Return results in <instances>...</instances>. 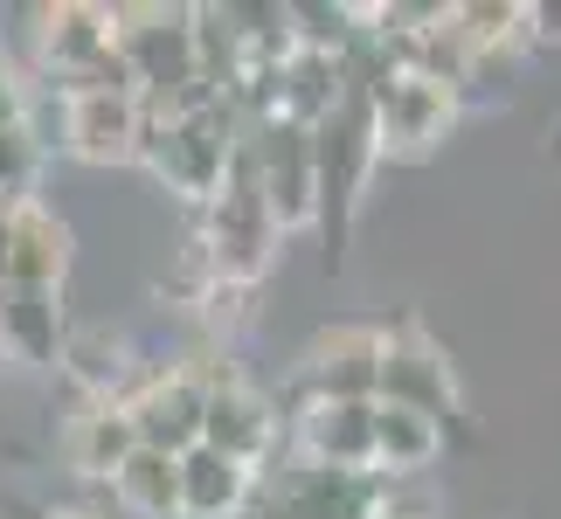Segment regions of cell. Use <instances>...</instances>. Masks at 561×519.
I'll use <instances>...</instances> for the list:
<instances>
[{"label": "cell", "mask_w": 561, "mask_h": 519, "mask_svg": "<svg viewBox=\"0 0 561 519\" xmlns=\"http://www.w3.org/2000/svg\"><path fill=\"white\" fill-rule=\"evenodd\" d=\"M125 416H133V437L146 450H167V458H181V450L202 443V388H194L181 367H160V374H146L139 388H125Z\"/></svg>", "instance_id": "cell-11"}, {"label": "cell", "mask_w": 561, "mask_h": 519, "mask_svg": "<svg viewBox=\"0 0 561 519\" xmlns=\"http://www.w3.org/2000/svg\"><path fill=\"white\" fill-rule=\"evenodd\" d=\"M146 104V97H139ZM250 125L236 118V104H208V112H194V118H153L146 112V139H139V160L153 166V181H167L181 194V201H208L215 187H222V173H229V153H236V139H243Z\"/></svg>", "instance_id": "cell-3"}, {"label": "cell", "mask_w": 561, "mask_h": 519, "mask_svg": "<svg viewBox=\"0 0 561 519\" xmlns=\"http://www.w3.org/2000/svg\"><path fill=\"white\" fill-rule=\"evenodd\" d=\"M208 222H202V264L215 277V291H250L256 277L277 264V222L256 194V160H250V132L236 139L222 187L208 194Z\"/></svg>", "instance_id": "cell-2"}, {"label": "cell", "mask_w": 561, "mask_h": 519, "mask_svg": "<svg viewBox=\"0 0 561 519\" xmlns=\"http://www.w3.org/2000/svg\"><path fill=\"white\" fill-rule=\"evenodd\" d=\"M375 388H381V326H327L298 360V408L375 402Z\"/></svg>", "instance_id": "cell-8"}, {"label": "cell", "mask_w": 561, "mask_h": 519, "mask_svg": "<svg viewBox=\"0 0 561 519\" xmlns=\"http://www.w3.org/2000/svg\"><path fill=\"white\" fill-rule=\"evenodd\" d=\"M70 277V222L49 201H14V235H8V285L28 291H62Z\"/></svg>", "instance_id": "cell-13"}, {"label": "cell", "mask_w": 561, "mask_h": 519, "mask_svg": "<svg viewBox=\"0 0 561 519\" xmlns=\"http://www.w3.org/2000/svg\"><path fill=\"white\" fill-rule=\"evenodd\" d=\"M118 62L133 70L139 97H174L194 77V21L187 8H112Z\"/></svg>", "instance_id": "cell-6"}, {"label": "cell", "mask_w": 561, "mask_h": 519, "mask_svg": "<svg viewBox=\"0 0 561 519\" xmlns=\"http://www.w3.org/2000/svg\"><path fill=\"white\" fill-rule=\"evenodd\" d=\"M250 492H256L250 464H236L208 443L181 450V519H243Z\"/></svg>", "instance_id": "cell-15"}, {"label": "cell", "mask_w": 561, "mask_h": 519, "mask_svg": "<svg viewBox=\"0 0 561 519\" xmlns=\"http://www.w3.org/2000/svg\"><path fill=\"white\" fill-rule=\"evenodd\" d=\"M62 291L0 285V360L21 367H56L62 360Z\"/></svg>", "instance_id": "cell-14"}, {"label": "cell", "mask_w": 561, "mask_h": 519, "mask_svg": "<svg viewBox=\"0 0 561 519\" xmlns=\"http://www.w3.org/2000/svg\"><path fill=\"white\" fill-rule=\"evenodd\" d=\"M104 485H112V499L133 519H181V458H167V450L139 443Z\"/></svg>", "instance_id": "cell-20"}, {"label": "cell", "mask_w": 561, "mask_h": 519, "mask_svg": "<svg viewBox=\"0 0 561 519\" xmlns=\"http://www.w3.org/2000/svg\"><path fill=\"white\" fill-rule=\"evenodd\" d=\"M8 235H14V201H0V285H8Z\"/></svg>", "instance_id": "cell-23"}, {"label": "cell", "mask_w": 561, "mask_h": 519, "mask_svg": "<svg viewBox=\"0 0 561 519\" xmlns=\"http://www.w3.org/2000/svg\"><path fill=\"white\" fill-rule=\"evenodd\" d=\"M375 402L416 408V416H430V423H458V408H465L458 367H450V354L416 326V319L381 326V388H375Z\"/></svg>", "instance_id": "cell-5"}, {"label": "cell", "mask_w": 561, "mask_h": 519, "mask_svg": "<svg viewBox=\"0 0 561 519\" xmlns=\"http://www.w3.org/2000/svg\"><path fill=\"white\" fill-rule=\"evenodd\" d=\"M388 478L381 471H327V464H277L271 478H256L243 519H375Z\"/></svg>", "instance_id": "cell-4"}, {"label": "cell", "mask_w": 561, "mask_h": 519, "mask_svg": "<svg viewBox=\"0 0 561 519\" xmlns=\"http://www.w3.org/2000/svg\"><path fill=\"white\" fill-rule=\"evenodd\" d=\"M527 42H561V0H527Z\"/></svg>", "instance_id": "cell-22"}, {"label": "cell", "mask_w": 561, "mask_h": 519, "mask_svg": "<svg viewBox=\"0 0 561 519\" xmlns=\"http://www.w3.org/2000/svg\"><path fill=\"white\" fill-rule=\"evenodd\" d=\"M298 458L327 471H375V402L298 408Z\"/></svg>", "instance_id": "cell-12"}, {"label": "cell", "mask_w": 561, "mask_h": 519, "mask_svg": "<svg viewBox=\"0 0 561 519\" xmlns=\"http://www.w3.org/2000/svg\"><path fill=\"white\" fill-rule=\"evenodd\" d=\"M133 450L139 437H133L125 402H83V416H70V429H62V464L83 471V478H112Z\"/></svg>", "instance_id": "cell-17"}, {"label": "cell", "mask_w": 561, "mask_h": 519, "mask_svg": "<svg viewBox=\"0 0 561 519\" xmlns=\"http://www.w3.org/2000/svg\"><path fill=\"white\" fill-rule=\"evenodd\" d=\"M444 458V423L416 416V408H388L375 402V471L381 478H416Z\"/></svg>", "instance_id": "cell-19"}, {"label": "cell", "mask_w": 561, "mask_h": 519, "mask_svg": "<svg viewBox=\"0 0 561 519\" xmlns=\"http://www.w3.org/2000/svg\"><path fill=\"white\" fill-rule=\"evenodd\" d=\"M56 367L83 388V402H118L125 374H133V354H125V339H112V333H77V339H62Z\"/></svg>", "instance_id": "cell-21"}, {"label": "cell", "mask_w": 561, "mask_h": 519, "mask_svg": "<svg viewBox=\"0 0 561 519\" xmlns=\"http://www.w3.org/2000/svg\"><path fill=\"white\" fill-rule=\"evenodd\" d=\"M271 437H277V416L264 395H250V388H222V395L202 402V443L222 450L236 464H264L271 458Z\"/></svg>", "instance_id": "cell-16"}, {"label": "cell", "mask_w": 561, "mask_h": 519, "mask_svg": "<svg viewBox=\"0 0 561 519\" xmlns=\"http://www.w3.org/2000/svg\"><path fill=\"white\" fill-rule=\"evenodd\" d=\"M250 160H256V194H264L277 235H285V229H312V201H319L312 125H291V118L250 125Z\"/></svg>", "instance_id": "cell-7"}, {"label": "cell", "mask_w": 561, "mask_h": 519, "mask_svg": "<svg viewBox=\"0 0 561 519\" xmlns=\"http://www.w3.org/2000/svg\"><path fill=\"white\" fill-rule=\"evenodd\" d=\"M375 160H381L375 153V97L360 91V83H347V97L312 125V173H319L312 222H319V235H327V264L333 270L347 264L354 208H360V187H368V166Z\"/></svg>", "instance_id": "cell-1"}, {"label": "cell", "mask_w": 561, "mask_h": 519, "mask_svg": "<svg viewBox=\"0 0 561 519\" xmlns=\"http://www.w3.org/2000/svg\"><path fill=\"white\" fill-rule=\"evenodd\" d=\"M42 519H83V512H42Z\"/></svg>", "instance_id": "cell-24"}, {"label": "cell", "mask_w": 561, "mask_h": 519, "mask_svg": "<svg viewBox=\"0 0 561 519\" xmlns=\"http://www.w3.org/2000/svg\"><path fill=\"white\" fill-rule=\"evenodd\" d=\"M139 139H146V104L139 91H77L62 97V153L83 160V166H125L139 160Z\"/></svg>", "instance_id": "cell-10"}, {"label": "cell", "mask_w": 561, "mask_h": 519, "mask_svg": "<svg viewBox=\"0 0 561 519\" xmlns=\"http://www.w3.org/2000/svg\"><path fill=\"white\" fill-rule=\"evenodd\" d=\"M340 97H347V62H340V56L291 49L285 62H277V118H291V125H319Z\"/></svg>", "instance_id": "cell-18"}, {"label": "cell", "mask_w": 561, "mask_h": 519, "mask_svg": "<svg viewBox=\"0 0 561 519\" xmlns=\"http://www.w3.org/2000/svg\"><path fill=\"white\" fill-rule=\"evenodd\" d=\"M368 97H375V153L381 160H423L458 125V97L430 77H409V70L388 77Z\"/></svg>", "instance_id": "cell-9"}]
</instances>
